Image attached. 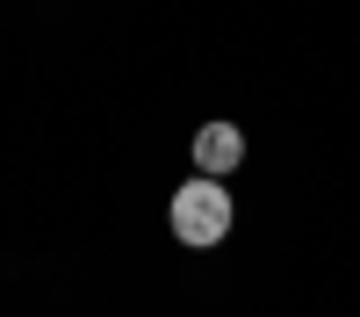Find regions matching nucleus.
Returning a JSON list of instances; mask_svg holds the SVG:
<instances>
[{
	"label": "nucleus",
	"mask_w": 360,
	"mask_h": 317,
	"mask_svg": "<svg viewBox=\"0 0 360 317\" xmlns=\"http://www.w3.org/2000/svg\"><path fill=\"white\" fill-rule=\"evenodd\" d=\"M238 159H245V137H238V123H202V130H195V166L209 173V181H224Z\"/></svg>",
	"instance_id": "nucleus-2"
},
{
	"label": "nucleus",
	"mask_w": 360,
	"mask_h": 317,
	"mask_svg": "<svg viewBox=\"0 0 360 317\" xmlns=\"http://www.w3.org/2000/svg\"><path fill=\"white\" fill-rule=\"evenodd\" d=\"M224 231H231V195H224V181L195 173V181L173 195V238L180 245H217Z\"/></svg>",
	"instance_id": "nucleus-1"
}]
</instances>
